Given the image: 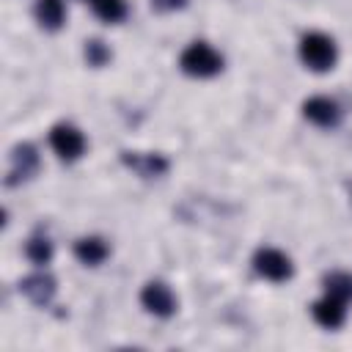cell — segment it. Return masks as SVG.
I'll return each instance as SVG.
<instances>
[{
    "label": "cell",
    "mask_w": 352,
    "mask_h": 352,
    "mask_svg": "<svg viewBox=\"0 0 352 352\" xmlns=\"http://www.w3.org/2000/svg\"><path fill=\"white\" fill-rule=\"evenodd\" d=\"M297 52H300V60L305 63V69L311 72H330L338 60V47L336 41L322 33V30H311V33H302L300 44H297Z\"/></svg>",
    "instance_id": "1"
},
{
    "label": "cell",
    "mask_w": 352,
    "mask_h": 352,
    "mask_svg": "<svg viewBox=\"0 0 352 352\" xmlns=\"http://www.w3.org/2000/svg\"><path fill=\"white\" fill-rule=\"evenodd\" d=\"M179 66H182L184 74L206 80V77H214V74L223 72V55L206 41H192V44H187L182 50Z\"/></svg>",
    "instance_id": "2"
},
{
    "label": "cell",
    "mask_w": 352,
    "mask_h": 352,
    "mask_svg": "<svg viewBox=\"0 0 352 352\" xmlns=\"http://www.w3.org/2000/svg\"><path fill=\"white\" fill-rule=\"evenodd\" d=\"M50 146H52V151L58 154V160L74 162V160H80V157L85 154V135H82L74 124L60 121V124H55V126L50 129Z\"/></svg>",
    "instance_id": "3"
},
{
    "label": "cell",
    "mask_w": 352,
    "mask_h": 352,
    "mask_svg": "<svg viewBox=\"0 0 352 352\" xmlns=\"http://www.w3.org/2000/svg\"><path fill=\"white\" fill-rule=\"evenodd\" d=\"M253 270H256L261 278L272 280V283H283V280L292 278L294 264H292V258H289L283 250H278V248H258V250L253 253Z\"/></svg>",
    "instance_id": "4"
},
{
    "label": "cell",
    "mask_w": 352,
    "mask_h": 352,
    "mask_svg": "<svg viewBox=\"0 0 352 352\" xmlns=\"http://www.w3.org/2000/svg\"><path fill=\"white\" fill-rule=\"evenodd\" d=\"M140 305H143L148 314H154V316H160V319H168V316L176 314L179 300H176V294H173V289H170L168 283H162V280H148V283L140 289Z\"/></svg>",
    "instance_id": "5"
},
{
    "label": "cell",
    "mask_w": 352,
    "mask_h": 352,
    "mask_svg": "<svg viewBox=\"0 0 352 352\" xmlns=\"http://www.w3.org/2000/svg\"><path fill=\"white\" fill-rule=\"evenodd\" d=\"M38 165H41V160H38L36 146H33V143H16V146L11 148V168H8L6 184L14 187V184H19V182H28L30 176H36Z\"/></svg>",
    "instance_id": "6"
},
{
    "label": "cell",
    "mask_w": 352,
    "mask_h": 352,
    "mask_svg": "<svg viewBox=\"0 0 352 352\" xmlns=\"http://www.w3.org/2000/svg\"><path fill=\"white\" fill-rule=\"evenodd\" d=\"M121 162L138 173L140 179H157V176H165L170 162L168 157L162 154H154V151H121Z\"/></svg>",
    "instance_id": "7"
},
{
    "label": "cell",
    "mask_w": 352,
    "mask_h": 352,
    "mask_svg": "<svg viewBox=\"0 0 352 352\" xmlns=\"http://www.w3.org/2000/svg\"><path fill=\"white\" fill-rule=\"evenodd\" d=\"M302 116H305L314 126L327 129V126H336V124L341 121V107H338V102L330 99V96H311V99L302 102Z\"/></svg>",
    "instance_id": "8"
},
{
    "label": "cell",
    "mask_w": 352,
    "mask_h": 352,
    "mask_svg": "<svg viewBox=\"0 0 352 352\" xmlns=\"http://www.w3.org/2000/svg\"><path fill=\"white\" fill-rule=\"evenodd\" d=\"M19 292L33 302V305H47L55 292H58V283L50 272H33V275H25L19 280Z\"/></svg>",
    "instance_id": "9"
},
{
    "label": "cell",
    "mask_w": 352,
    "mask_h": 352,
    "mask_svg": "<svg viewBox=\"0 0 352 352\" xmlns=\"http://www.w3.org/2000/svg\"><path fill=\"white\" fill-rule=\"evenodd\" d=\"M311 314H314L316 324H322V327H327V330H336V327H341L344 319H346V302L338 300V297H333V294H324V297H319V300L311 305Z\"/></svg>",
    "instance_id": "10"
},
{
    "label": "cell",
    "mask_w": 352,
    "mask_h": 352,
    "mask_svg": "<svg viewBox=\"0 0 352 352\" xmlns=\"http://www.w3.org/2000/svg\"><path fill=\"white\" fill-rule=\"evenodd\" d=\"M74 256L85 267H99L110 256V245L102 236H80L74 242Z\"/></svg>",
    "instance_id": "11"
},
{
    "label": "cell",
    "mask_w": 352,
    "mask_h": 352,
    "mask_svg": "<svg viewBox=\"0 0 352 352\" xmlns=\"http://www.w3.org/2000/svg\"><path fill=\"white\" fill-rule=\"evenodd\" d=\"M33 16L44 30H60L66 22V3L63 0H36Z\"/></svg>",
    "instance_id": "12"
},
{
    "label": "cell",
    "mask_w": 352,
    "mask_h": 352,
    "mask_svg": "<svg viewBox=\"0 0 352 352\" xmlns=\"http://www.w3.org/2000/svg\"><path fill=\"white\" fill-rule=\"evenodd\" d=\"M322 286H324V294H333L344 302L352 300V272H344V270H333L322 278Z\"/></svg>",
    "instance_id": "13"
},
{
    "label": "cell",
    "mask_w": 352,
    "mask_h": 352,
    "mask_svg": "<svg viewBox=\"0 0 352 352\" xmlns=\"http://www.w3.org/2000/svg\"><path fill=\"white\" fill-rule=\"evenodd\" d=\"M91 8H94V14H96L102 22H107V25H118V22H124L126 14H129V3H126V0H91Z\"/></svg>",
    "instance_id": "14"
},
{
    "label": "cell",
    "mask_w": 352,
    "mask_h": 352,
    "mask_svg": "<svg viewBox=\"0 0 352 352\" xmlns=\"http://www.w3.org/2000/svg\"><path fill=\"white\" fill-rule=\"evenodd\" d=\"M25 256L36 267H47L52 261V242L47 236H30L25 242Z\"/></svg>",
    "instance_id": "15"
},
{
    "label": "cell",
    "mask_w": 352,
    "mask_h": 352,
    "mask_svg": "<svg viewBox=\"0 0 352 352\" xmlns=\"http://www.w3.org/2000/svg\"><path fill=\"white\" fill-rule=\"evenodd\" d=\"M82 55H85V63L94 66V69H102L113 60V50L102 38H88L85 47H82Z\"/></svg>",
    "instance_id": "16"
},
{
    "label": "cell",
    "mask_w": 352,
    "mask_h": 352,
    "mask_svg": "<svg viewBox=\"0 0 352 352\" xmlns=\"http://www.w3.org/2000/svg\"><path fill=\"white\" fill-rule=\"evenodd\" d=\"M187 6V0H151V8H157V11H182Z\"/></svg>",
    "instance_id": "17"
},
{
    "label": "cell",
    "mask_w": 352,
    "mask_h": 352,
    "mask_svg": "<svg viewBox=\"0 0 352 352\" xmlns=\"http://www.w3.org/2000/svg\"><path fill=\"white\" fill-rule=\"evenodd\" d=\"M82 3H91V0H82Z\"/></svg>",
    "instance_id": "18"
}]
</instances>
